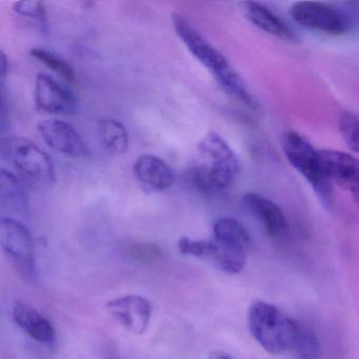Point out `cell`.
<instances>
[{
  "label": "cell",
  "mask_w": 359,
  "mask_h": 359,
  "mask_svg": "<svg viewBox=\"0 0 359 359\" xmlns=\"http://www.w3.org/2000/svg\"><path fill=\"white\" fill-rule=\"evenodd\" d=\"M243 6L248 20L260 30L281 41H295L297 39L289 24L270 8L255 1L245 3Z\"/></svg>",
  "instance_id": "9a60e30c"
},
{
  "label": "cell",
  "mask_w": 359,
  "mask_h": 359,
  "mask_svg": "<svg viewBox=\"0 0 359 359\" xmlns=\"http://www.w3.org/2000/svg\"><path fill=\"white\" fill-rule=\"evenodd\" d=\"M248 325L254 339L264 351L280 355L292 350L299 321L274 304L256 300L250 306Z\"/></svg>",
  "instance_id": "7a4b0ae2"
},
{
  "label": "cell",
  "mask_w": 359,
  "mask_h": 359,
  "mask_svg": "<svg viewBox=\"0 0 359 359\" xmlns=\"http://www.w3.org/2000/svg\"><path fill=\"white\" fill-rule=\"evenodd\" d=\"M35 102L43 112L54 115H73L79 102L67 86L47 73H39L35 79Z\"/></svg>",
  "instance_id": "ba28073f"
},
{
  "label": "cell",
  "mask_w": 359,
  "mask_h": 359,
  "mask_svg": "<svg viewBox=\"0 0 359 359\" xmlns=\"http://www.w3.org/2000/svg\"><path fill=\"white\" fill-rule=\"evenodd\" d=\"M209 359H233V357L224 351H213L210 353Z\"/></svg>",
  "instance_id": "4316f807"
},
{
  "label": "cell",
  "mask_w": 359,
  "mask_h": 359,
  "mask_svg": "<svg viewBox=\"0 0 359 359\" xmlns=\"http://www.w3.org/2000/svg\"><path fill=\"white\" fill-rule=\"evenodd\" d=\"M247 252L218 243L215 239L207 241L203 257L213 260L224 272L237 274L245 269Z\"/></svg>",
  "instance_id": "e0dca14e"
},
{
  "label": "cell",
  "mask_w": 359,
  "mask_h": 359,
  "mask_svg": "<svg viewBox=\"0 0 359 359\" xmlns=\"http://www.w3.org/2000/svg\"><path fill=\"white\" fill-rule=\"evenodd\" d=\"M30 54L32 57L36 58L39 62H43L48 68L54 71L58 76L62 77L67 83H75L76 74H75L74 69L66 60L58 57L57 55L48 51V50L41 49V48H34V49L31 50Z\"/></svg>",
  "instance_id": "44dd1931"
},
{
  "label": "cell",
  "mask_w": 359,
  "mask_h": 359,
  "mask_svg": "<svg viewBox=\"0 0 359 359\" xmlns=\"http://www.w3.org/2000/svg\"><path fill=\"white\" fill-rule=\"evenodd\" d=\"M13 318L16 325L32 339L45 346H53L55 330L51 321L28 302L18 300L13 306Z\"/></svg>",
  "instance_id": "5bb4252c"
},
{
  "label": "cell",
  "mask_w": 359,
  "mask_h": 359,
  "mask_svg": "<svg viewBox=\"0 0 359 359\" xmlns=\"http://www.w3.org/2000/svg\"><path fill=\"white\" fill-rule=\"evenodd\" d=\"M107 309L115 319L133 335H142L148 329L152 316V306L140 295H126L114 298Z\"/></svg>",
  "instance_id": "8fae6325"
},
{
  "label": "cell",
  "mask_w": 359,
  "mask_h": 359,
  "mask_svg": "<svg viewBox=\"0 0 359 359\" xmlns=\"http://www.w3.org/2000/svg\"><path fill=\"white\" fill-rule=\"evenodd\" d=\"M0 245L20 274L27 278L34 276L36 273L34 241L30 231L22 222L11 217L1 218Z\"/></svg>",
  "instance_id": "8992f818"
},
{
  "label": "cell",
  "mask_w": 359,
  "mask_h": 359,
  "mask_svg": "<svg viewBox=\"0 0 359 359\" xmlns=\"http://www.w3.org/2000/svg\"><path fill=\"white\" fill-rule=\"evenodd\" d=\"M281 147L290 165L310 184L319 201L325 207H331L334 203L333 184L325 174L319 150L295 131L283 133Z\"/></svg>",
  "instance_id": "3957f363"
},
{
  "label": "cell",
  "mask_w": 359,
  "mask_h": 359,
  "mask_svg": "<svg viewBox=\"0 0 359 359\" xmlns=\"http://www.w3.org/2000/svg\"><path fill=\"white\" fill-rule=\"evenodd\" d=\"M338 130L348 148L359 154V114L342 112L338 118Z\"/></svg>",
  "instance_id": "7402d4cb"
},
{
  "label": "cell",
  "mask_w": 359,
  "mask_h": 359,
  "mask_svg": "<svg viewBox=\"0 0 359 359\" xmlns=\"http://www.w3.org/2000/svg\"><path fill=\"white\" fill-rule=\"evenodd\" d=\"M186 180L191 187L203 194H213L216 192L212 184L209 167L207 165H198L190 168L186 172Z\"/></svg>",
  "instance_id": "603a6c76"
},
{
  "label": "cell",
  "mask_w": 359,
  "mask_h": 359,
  "mask_svg": "<svg viewBox=\"0 0 359 359\" xmlns=\"http://www.w3.org/2000/svg\"><path fill=\"white\" fill-rule=\"evenodd\" d=\"M134 174L144 189L154 192L168 190L175 182L172 168L155 155H140L134 163Z\"/></svg>",
  "instance_id": "4fadbf2b"
},
{
  "label": "cell",
  "mask_w": 359,
  "mask_h": 359,
  "mask_svg": "<svg viewBox=\"0 0 359 359\" xmlns=\"http://www.w3.org/2000/svg\"><path fill=\"white\" fill-rule=\"evenodd\" d=\"M201 154L210 159V175L216 192L229 188L239 172V161L230 144L217 133H209L198 144Z\"/></svg>",
  "instance_id": "52a82bcc"
},
{
  "label": "cell",
  "mask_w": 359,
  "mask_h": 359,
  "mask_svg": "<svg viewBox=\"0 0 359 359\" xmlns=\"http://www.w3.org/2000/svg\"><path fill=\"white\" fill-rule=\"evenodd\" d=\"M43 142L55 152L65 156L81 158L87 156L88 147L79 132L64 121L48 119L37 126Z\"/></svg>",
  "instance_id": "30bf717a"
},
{
  "label": "cell",
  "mask_w": 359,
  "mask_h": 359,
  "mask_svg": "<svg viewBox=\"0 0 359 359\" xmlns=\"http://www.w3.org/2000/svg\"><path fill=\"white\" fill-rule=\"evenodd\" d=\"M14 11L25 18H32L43 28H47L45 5L41 1H18L14 4Z\"/></svg>",
  "instance_id": "cb8c5ba5"
},
{
  "label": "cell",
  "mask_w": 359,
  "mask_h": 359,
  "mask_svg": "<svg viewBox=\"0 0 359 359\" xmlns=\"http://www.w3.org/2000/svg\"><path fill=\"white\" fill-rule=\"evenodd\" d=\"M1 154L24 175L43 184H53L55 167L49 155L28 138H4Z\"/></svg>",
  "instance_id": "277c9868"
},
{
  "label": "cell",
  "mask_w": 359,
  "mask_h": 359,
  "mask_svg": "<svg viewBox=\"0 0 359 359\" xmlns=\"http://www.w3.org/2000/svg\"><path fill=\"white\" fill-rule=\"evenodd\" d=\"M100 144L107 152L113 155L123 154L129 147L127 129L114 118L100 119L96 126Z\"/></svg>",
  "instance_id": "d6986e66"
},
{
  "label": "cell",
  "mask_w": 359,
  "mask_h": 359,
  "mask_svg": "<svg viewBox=\"0 0 359 359\" xmlns=\"http://www.w3.org/2000/svg\"><path fill=\"white\" fill-rule=\"evenodd\" d=\"M172 22L176 34L190 53L213 74L218 85L229 95L253 112H259V102L251 93L241 75L231 66L226 56L211 45L186 16L173 13Z\"/></svg>",
  "instance_id": "6da1fadb"
},
{
  "label": "cell",
  "mask_w": 359,
  "mask_h": 359,
  "mask_svg": "<svg viewBox=\"0 0 359 359\" xmlns=\"http://www.w3.org/2000/svg\"><path fill=\"white\" fill-rule=\"evenodd\" d=\"M0 203L4 209L9 210L20 215H27L29 211V201L24 184L8 170H1L0 173Z\"/></svg>",
  "instance_id": "2e32d148"
},
{
  "label": "cell",
  "mask_w": 359,
  "mask_h": 359,
  "mask_svg": "<svg viewBox=\"0 0 359 359\" xmlns=\"http://www.w3.org/2000/svg\"><path fill=\"white\" fill-rule=\"evenodd\" d=\"M129 254L134 259L152 262L158 260L163 255V252L154 243H135L130 245Z\"/></svg>",
  "instance_id": "d4e9b609"
},
{
  "label": "cell",
  "mask_w": 359,
  "mask_h": 359,
  "mask_svg": "<svg viewBox=\"0 0 359 359\" xmlns=\"http://www.w3.org/2000/svg\"><path fill=\"white\" fill-rule=\"evenodd\" d=\"M290 15L302 28L332 36L344 34L350 27L344 12L320 1H297L290 8Z\"/></svg>",
  "instance_id": "5b68a950"
},
{
  "label": "cell",
  "mask_w": 359,
  "mask_h": 359,
  "mask_svg": "<svg viewBox=\"0 0 359 359\" xmlns=\"http://www.w3.org/2000/svg\"><path fill=\"white\" fill-rule=\"evenodd\" d=\"M321 161L332 184L350 193L359 208V159L338 150H319Z\"/></svg>",
  "instance_id": "9c48e42d"
},
{
  "label": "cell",
  "mask_w": 359,
  "mask_h": 359,
  "mask_svg": "<svg viewBox=\"0 0 359 359\" xmlns=\"http://www.w3.org/2000/svg\"><path fill=\"white\" fill-rule=\"evenodd\" d=\"M213 239L229 247L247 252L251 237L241 222L232 217H220L213 224Z\"/></svg>",
  "instance_id": "ac0fdd59"
},
{
  "label": "cell",
  "mask_w": 359,
  "mask_h": 359,
  "mask_svg": "<svg viewBox=\"0 0 359 359\" xmlns=\"http://www.w3.org/2000/svg\"><path fill=\"white\" fill-rule=\"evenodd\" d=\"M291 351L296 359H321L320 341L316 332L299 321Z\"/></svg>",
  "instance_id": "ffe728a7"
},
{
  "label": "cell",
  "mask_w": 359,
  "mask_h": 359,
  "mask_svg": "<svg viewBox=\"0 0 359 359\" xmlns=\"http://www.w3.org/2000/svg\"><path fill=\"white\" fill-rule=\"evenodd\" d=\"M8 67H9V65H8L7 56H6L4 52H1V57H0V73H1V83H3L4 81H5L6 75H7Z\"/></svg>",
  "instance_id": "484cf974"
},
{
  "label": "cell",
  "mask_w": 359,
  "mask_h": 359,
  "mask_svg": "<svg viewBox=\"0 0 359 359\" xmlns=\"http://www.w3.org/2000/svg\"><path fill=\"white\" fill-rule=\"evenodd\" d=\"M241 203L270 236L283 238L289 232L287 216L274 201L257 193H247L241 198Z\"/></svg>",
  "instance_id": "7c38bea8"
}]
</instances>
